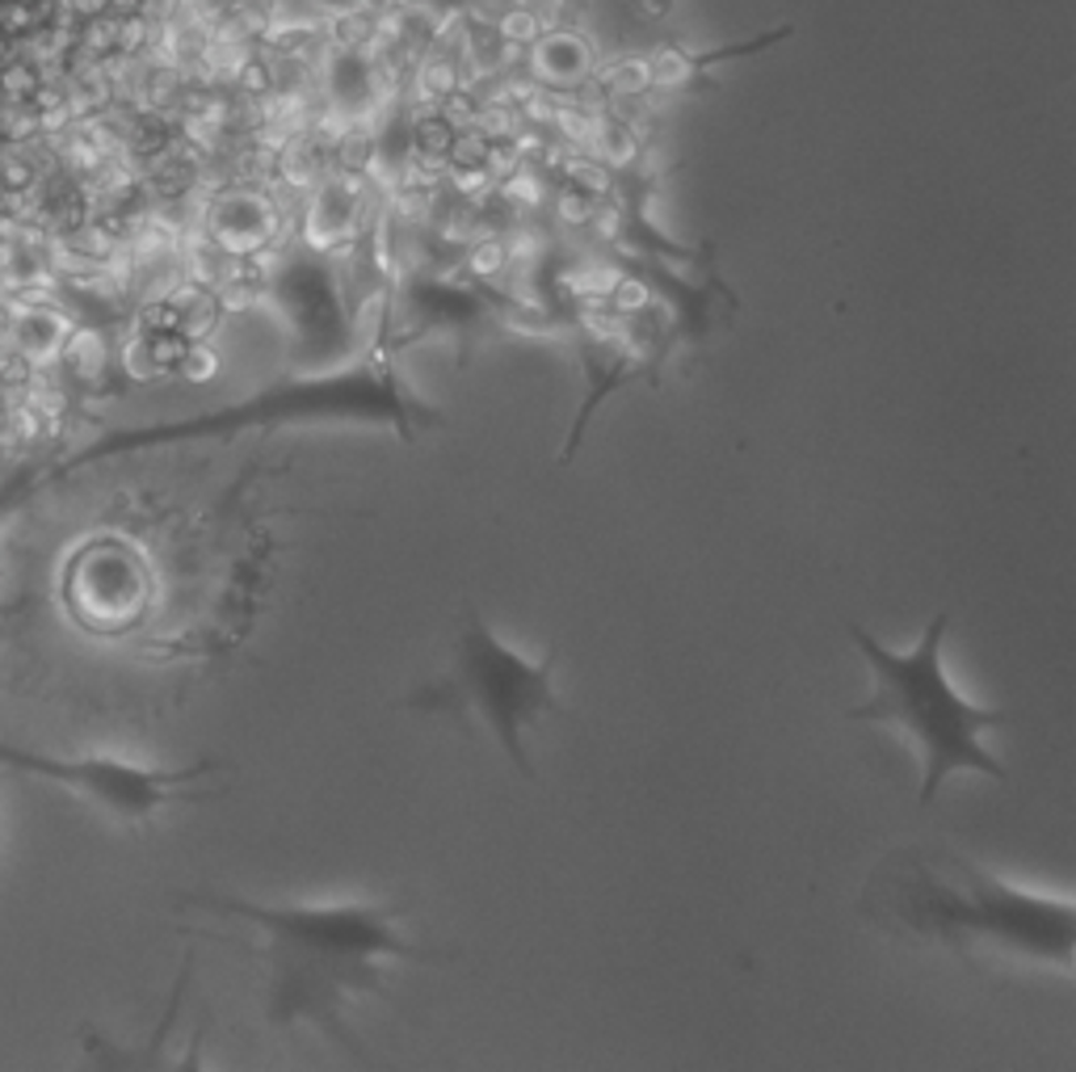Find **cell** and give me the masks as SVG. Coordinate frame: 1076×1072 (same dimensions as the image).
<instances>
[{
    "instance_id": "obj_6",
    "label": "cell",
    "mask_w": 1076,
    "mask_h": 1072,
    "mask_svg": "<svg viewBox=\"0 0 1076 1072\" xmlns=\"http://www.w3.org/2000/svg\"><path fill=\"white\" fill-rule=\"evenodd\" d=\"M0 761L13 770H34L51 782H64L123 820H148L173 799H207V791H190V787L223 770L219 761H194L186 770H148V766H130L118 757H72L67 761V757L13 753V749H0Z\"/></svg>"
},
{
    "instance_id": "obj_11",
    "label": "cell",
    "mask_w": 1076,
    "mask_h": 1072,
    "mask_svg": "<svg viewBox=\"0 0 1076 1072\" xmlns=\"http://www.w3.org/2000/svg\"><path fill=\"white\" fill-rule=\"evenodd\" d=\"M635 18L644 21H665L669 18V9H673V0H631Z\"/></svg>"
},
{
    "instance_id": "obj_1",
    "label": "cell",
    "mask_w": 1076,
    "mask_h": 1072,
    "mask_svg": "<svg viewBox=\"0 0 1076 1072\" xmlns=\"http://www.w3.org/2000/svg\"><path fill=\"white\" fill-rule=\"evenodd\" d=\"M858 913L887 938L938 946L968 967L1026 964L1073 976L1076 904L1001 880L947 841L896 845L870 866Z\"/></svg>"
},
{
    "instance_id": "obj_8",
    "label": "cell",
    "mask_w": 1076,
    "mask_h": 1072,
    "mask_svg": "<svg viewBox=\"0 0 1076 1072\" xmlns=\"http://www.w3.org/2000/svg\"><path fill=\"white\" fill-rule=\"evenodd\" d=\"M530 72H534V81L551 84V89H576L593 76L589 42L581 39V30H568V25L543 30L530 51Z\"/></svg>"
},
{
    "instance_id": "obj_5",
    "label": "cell",
    "mask_w": 1076,
    "mask_h": 1072,
    "mask_svg": "<svg viewBox=\"0 0 1076 1072\" xmlns=\"http://www.w3.org/2000/svg\"><path fill=\"white\" fill-rule=\"evenodd\" d=\"M555 660H560L555 644L539 660L513 652L497 631L488 627L480 610L467 606L459 614L450 669L433 686L412 694V707L463 715V719L484 724L497 740V749L522 770V778H534L522 732L530 724H539L547 711H555Z\"/></svg>"
},
{
    "instance_id": "obj_2",
    "label": "cell",
    "mask_w": 1076,
    "mask_h": 1072,
    "mask_svg": "<svg viewBox=\"0 0 1076 1072\" xmlns=\"http://www.w3.org/2000/svg\"><path fill=\"white\" fill-rule=\"evenodd\" d=\"M257 929L253 955L265 967L270 1027H312L337 1048L354 1051L349 1006L383 988L387 964H442L455 950L412 943L404 934V901H333V904H257L244 896H186Z\"/></svg>"
},
{
    "instance_id": "obj_9",
    "label": "cell",
    "mask_w": 1076,
    "mask_h": 1072,
    "mask_svg": "<svg viewBox=\"0 0 1076 1072\" xmlns=\"http://www.w3.org/2000/svg\"><path fill=\"white\" fill-rule=\"evenodd\" d=\"M9 333H13V345L39 366V362H46V357H55L64 350L67 324L51 312H22L18 320H9Z\"/></svg>"
},
{
    "instance_id": "obj_10",
    "label": "cell",
    "mask_w": 1076,
    "mask_h": 1072,
    "mask_svg": "<svg viewBox=\"0 0 1076 1072\" xmlns=\"http://www.w3.org/2000/svg\"><path fill=\"white\" fill-rule=\"evenodd\" d=\"M34 375H39V366H34L18 345L0 350V392H4V396H9V392H25V387L34 383Z\"/></svg>"
},
{
    "instance_id": "obj_4",
    "label": "cell",
    "mask_w": 1076,
    "mask_h": 1072,
    "mask_svg": "<svg viewBox=\"0 0 1076 1072\" xmlns=\"http://www.w3.org/2000/svg\"><path fill=\"white\" fill-rule=\"evenodd\" d=\"M299 425H362V429H391L400 441H417L425 429L442 425V413L421 392H412L408 375L400 371L396 345L383 341L345 366L282 378L232 408L130 434L123 446L232 438L244 429H299Z\"/></svg>"
},
{
    "instance_id": "obj_7",
    "label": "cell",
    "mask_w": 1076,
    "mask_h": 1072,
    "mask_svg": "<svg viewBox=\"0 0 1076 1072\" xmlns=\"http://www.w3.org/2000/svg\"><path fill=\"white\" fill-rule=\"evenodd\" d=\"M791 34H795L791 25H779V30H765V34H758V39L732 42V46H719V51H686V46L669 42V46H660V51L644 55V60H648L652 84H660V89H677V84H686V81H702V72H707V67H715V63L744 60V55H761L765 46L791 39Z\"/></svg>"
},
{
    "instance_id": "obj_3",
    "label": "cell",
    "mask_w": 1076,
    "mask_h": 1072,
    "mask_svg": "<svg viewBox=\"0 0 1076 1072\" xmlns=\"http://www.w3.org/2000/svg\"><path fill=\"white\" fill-rule=\"evenodd\" d=\"M950 614L938 610L921 631V639L908 652H891L870 631L849 623V639L870 669V694L858 707H849V724H891L917 745L921 753V808H929L942 782L959 770L984 774L992 782H1010V770L989 753L984 732L1005 728L1010 711L980 707L950 686L942 665V639H947Z\"/></svg>"
}]
</instances>
